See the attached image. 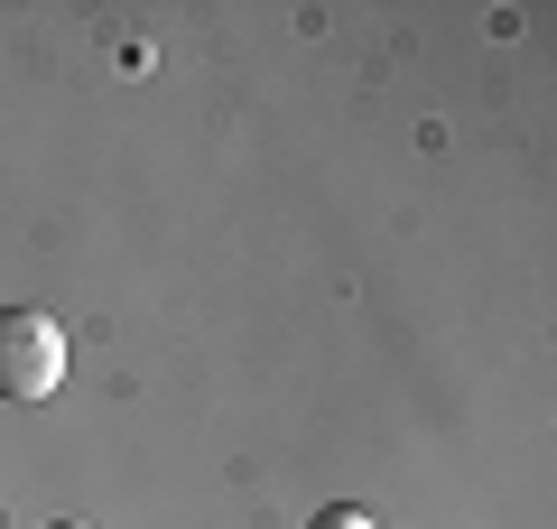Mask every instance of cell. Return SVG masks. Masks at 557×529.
Segmentation results:
<instances>
[{"label":"cell","mask_w":557,"mask_h":529,"mask_svg":"<svg viewBox=\"0 0 557 529\" xmlns=\"http://www.w3.org/2000/svg\"><path fill=\"white\" fill-rule=\"evenodd\" d=\"M65 381V334L38 307H0V399H47Z\"/></svg>","instance_id":"cell-1"},{"label":"cell","mask_w":557,"mask_h":529,"mask_svg":"<svg viewBox=\"0 0 557 529\" xmlns=\"http://www.w3.org/2000/svg\"><path fill=\"white\" fill-rule=\"evenodd\" d=\"M47 529H94V520H47Z\"/></svg>","instance_id":"cell-3"},{"label":"cell","mask_w":557,"mask_h":529,"mask_svg":"<svg viewBox=\"0 0 557 529\" xmlns=\"http://www.w3.org/2000/svg\"><path fill=\"white\" fill-rule=\"evenodd\" d=\"M317 529H372L362 510H317Z\"/></svg>","instance_id":"cell-2"}]
</instances>
